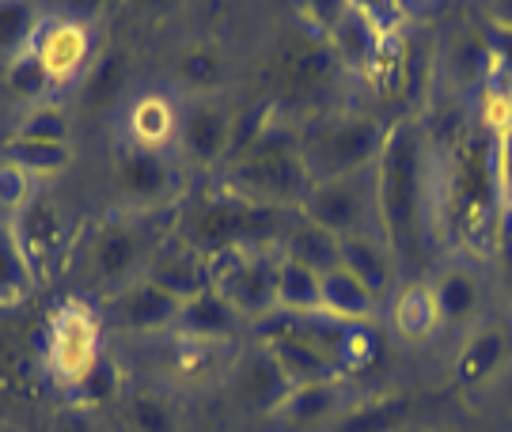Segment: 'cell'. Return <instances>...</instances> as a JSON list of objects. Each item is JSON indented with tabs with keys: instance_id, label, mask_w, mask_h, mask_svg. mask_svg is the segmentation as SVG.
I'll list each match as a JSON object with an SVG mask.
<instances>
[{
	"instance_id": "1",
	"label": "cell",
	"mask_w": 512,
	"mask_h": 432,
	"mask_svg": "<svg viewBox=\"0 0 512 432\" xmlns=\"http://www.w3.org/2000/svg\"><path fill=\"white\" fill-rule=\"evenodd\" d=\"M376 175V220L387 251L399 266H414L425 247L421 213H425V137L418 122H395L387 129Z\"/></svg>"
},
{
	"instance_id": "2",
	"label": "cell",
	"mask_w": 512,
	"mask_h": 432,
	"mask_svg": "<svg viewBox=\"0 0 512 432\" xmlns=\"http://www.w3.org/2000/svg\"><path fill=\"white\" fill-rule=\"evenodd\" d=\"M274 232H293L285 209L236 194L228 186L186 201L171 224V235L183 239L186 247H194L198 254H205L209 262L236 251H258L266 239H274Z\"/></svg>"
},
{
	"instance_id": "3",
	"label": "cell",
	"mask_w": 512,
	"mask_h": 432,
	"mask_svg": "<svg viewBox=\"0 0 512 432\" xmlns=\"http://www.w3.org/2000/svg\"><path fill=\"white\" fill-rule=\"evenodd\" d=\"M387 141V126L372 114H334L300 133V160L311 182L349 179L372 171Z\"/></svg>"
},
{
	"instance_id": "4",
	"label": "cell",
	"mask_w": 512,
	"mask_h": 432,
	"mask_svg": "<svg viewBox=\"0 0 512 432\" xmlns=\"http://www.w3.org/2000/svg\"><path fill=\"white\" fill-rule=\"evenodd\" d=\"M228 190L247 194L266 205H296L311 190V179L300 160V137L285 126H270L266 137L239 156L236 163H228Z\"/></svg>"
},
{
	"instance_id": "5",
	"label": "cell",
	"mask_w": 512,
	"mask_h": 432,
	"mask_svg": "<svg viewBox=\"0 0 512 432\" xmlns=\"http://www.w3.org/2000/svg\"><path fill=\"white\" fill-rule=\"evenodd\" d=\"M171 232H164L152 216L148 220H107L88 243L84 254V277L88 285L118 296L129 285H137L145 277L148 262L164 247Z\"/></svg>"
},
{
	"instance_id": "6",
	"label": "cell",
	"mask_w": 512,
	"mask_h": 432,
	"mask_svg": "<svg viewBox=\"0 0 512 432\" xmlns=\"http://www.w3.org/2000/svg\"><path fill=\"white\" fill-rule=\"evenodd\" d=\"M103 360V319L88 300L65 296L46 330V368L57 387L76 391L80 379Z\"/></svg>"
},
{
	"instance_id": "7",
	"label": "cell",
	"mask_w": 512,
	"mask_h": 432,
	"mask_svg": "<svg viewBox=\"0 0 512 432\" xmlns=\"http://www.w3.org/2000/svg\"><path fill=\"white\" fill-rule=\"evenodd\" d=\"M300 216L334 232L338 239L380 232V220H376V175L361 171V175H349V179L311 182V190L300 201Z\"/></svg>"
},
{
	"instance_id": "8",
	"label": "cell",
	"mask_w": 512,
	"mask_h": 432,
	"mask_svg": "<svg viewBox=\"0 0 512 432\" xmlns=\"http://www.w3.org/2000/svg\"><path fill=\"white\" fill-rule=\"evenodd\" d=\"M277 270L281 251H236L213 262V288L243 319L262 323L277 311Z\"/></svg>"
},
{
	"instance_id": "9",
	"label": "cell",
	"mask_w": 512,
	"mask_h": 432,
	"mask_svg": "<svg viewBox=\"0 0 512 432\" xmlns=\"http://www.w3.org/2000/svg\"><path fill=\"white\" fill-rule=\"evenodd\" d=\"M114 190L133 209L156 213L164 205H179V198H183V167L167 152L137 148V144L126 141L114 152Z\"/></svg>"
},
{
	"instance_id": "10",
	"label": "cell",
	"mask_w": 512,
	"mask_h": 432,
	"mask_svg": "<svg viewBox=\"0 0 512 432\" xmlns=\"http://www.w3.org/2000/svg\"><path fill=\"white\" fill-rule=\"evenodd\" d=\"M232 133H236V114L213 95L190 99L186 110H179V148H183L186 163H194V167L228 163Z\"/></svg>"
},
{
	"instance_id": "11",
	"label": "cell",
	"mask_w": 512,
	"mask_h": 432,
	"mask_svg": "<svg viewBox=\"0 0 512 432\" xmlns=\"http://www.w3.org/2000/svg\"><path fill=\"white\" fill-rule=\"evenodd\" d=\"M35 54L42 61V69L50 72V84L54 91L76 84L84 69H88V57H92V31L88 23L80 19H46L42 31L35 38Z\"/></svg>"
},
{
	"instance_id": "12",
	"label": "cell",
	"mask_w": 512,
	"mask_h": 432,
	"mask_svg": "<svg viewBox=\"0 0 512 432\" xmlns=\"http://www.w3.org/2000/svg\"><path fill=\"white\" fill-rule=\"evenodd\" d=\"M8 224H12V232H16L35 277H46L54 270L57 254L65 247V235H69V220L61 213V205L50 194H35L31 205L19 216H12Z\"/></svg>"
},
{
	"instance_id": "13",
	"label": "cell",
	"mask_w": 512,
	"mask_h": 432,
	"mask_svg": "<svg viewBox=\"0 0 512 432\" xmlns=\"http://www.w3.org/2000/svg\"><path fill=\"white\" fill-rule=\"evenodd\" d=\"M110 311H114V326L126 330V334H164V330H175L179 315H183V300H175L171 292L156 288L148 277H141L137 285H129L126 292H118L110 300Z\"/></svg>"
},
{
	"instance_id": "14",
	"label": "cell",
	"mask_w": 512,
	"mask_h": 432,
	"mask_svg": "<svg viewBox=\"0 0 512 432\" xmlns=\"http://www.w3.org/2000/svg\"><path fill=\"white\" fill-rule=\"evenodd\" d=\"M145 277L156 288H164V292H171L175 300L186 304V300L202 296L205 288L213 285V262L194 251V247H186L183 239L171 235L164 247L156 251V258L148 262Z\"/></svg>"
},
{
	"instance_id": "15",
	"label": "cell",
	"mask_w": 512,
	"mask_h": 432,
	"mask_svg": "<svg viewBox=\"0 0 512 432\" xmlns=\"http://www.w3.org/2000/svg\"><path fill=\"white\" fill-rule=\"evenodd\" d=\"M232 383H236L239 402H243L247 410H255V414H277L281 402L293 391V383L277 368L274 353H270L266 345H255L247 357H239Z\"/></svg>"
},
{
	"instance_id": "16",
	"label": "cell",
	"mask_w": 512,
	"mask_h": 432,
	"mask_svg": "<svg viewBox=\"0 0 512 432\" xmlns=\"http://www.w3.org/2000/svg\"><path fill=\"white\" fill-rule=\"evenodd\" d=\"M243 323H247V319L220 296L217 288L209 285L202 296H194V300L183 304V315H179V323H175V334L198 345H224L236 338Z\"/></svg>"
},
{
	"instance_id": "17",
	"label": "cell",
	"mask_w": 512,
	"mask_h": 432,
	"mask_svg": "<svg viewBox=\"0 0 512 432\" xmlns=\"http://www.w3.org/2000/svg\"><path fill=\"white\" fill-rule=\"evenodd\" d=\"M456 201L459 220L467 232H475L478 224L490 228V205H494V175H490V156L471 144L463 148L456 160Z\"/></svg>"
},
{
	"instance_id": "18",
	"label": "cell",
	"mask_w": 512,
	"mask_h": 432,
	"mask_svg": "<svg viewBox=\"0 0 512 432\" xmlns=\"http://www.w3.org/2000/svg\"><path fill=\"white\" fill-rule=\"evenodd\" d=\"M319 296H323V315H330V319L372 323V315H376V292L346 266H334L319 277Z\"/></svg>"
},
{
	"instance_id": "19",
	"label": "cell",
	"mask_w": 512,
	"mask_h": 432,
	"mask_svg": "<svg viewBox=\"0 0 512 432\" xmlns=\"http://www.w3.org/2000/svg\"><path fill=\"white\" fill-rule=\"evenodd\" d=\"M391 326L406 342H425V338L437 334L440 311L429 281H406V285L395 288V296H391Z\"/></svg>"
},
{
	"instance_id": "20",
	"label": "cell",
	"mask_w": 512,
	"mask_h": 432,
	"mask_svg": "<svg viewBox=\"0 0 512 432\" xmlns=\"http://www.w3.org/2000/svg\"><path fill=\"white\" fill-rule=\"evenodd\" d=\"M342 266L349 273H357L376 292V300L395 288V266L399 262H395V254L387 251L384 235L368 232V235H349V239H342Z\"/></svg>"
},
{
	"instance_id": "21",
	"label": "cell",
	"mask_w": 512,
	"mask_h": 432,
	"mask_svg": "<svg viewBox=\"0 0 512 432\" xmlns=\"http://www.w3.org/2000/svg\"><path fill=\"white\" fill-rule=\"evenodd\" d=\"M129 144L137 148H152V152H164L167 144L179 137V110L167 95H141L126 118Z\"/></svg>"
},
{
	"instance_id": "22",
	"label": "cell",
	"mask_w": 512,
	"mask_h": 432,
	"mask_svg": "<svg viewBox=\"0 0 512 432\" xmlns=\"http://www.w3.org/2000/svg\"><path fill=\"white\" fill-rule=\"evenodd\" d=\"M429 285H433V296H437L440 323H475L478 304H482V288H478V277L467 266H444L437 273V281H429Z\"/></svg>"
},
{
	"instance_id": "23",
	"label": "cell",
	"mask_w": 512,
	"mask_h": 432,
	"mask_svg": "<svg viewBox=\"0 0 512 432\" xmlns=\"http://www.w3.org/2000/svg\"><path fill=\"white\" fill-rule=\"evenodd\" d=\"M281 254H289L300 266H308V270H315L323 277V273H330L334 266H342V239L300 216L293 224V232L285 235V251Z\"/></svg>"
},
{
	"instance_id": "24",
	"label": "cell",
	"mask_w": 512,
	"mask_h": 432,
	"mask_svg": "<svg viewBox=\"0 0 512 432\" xmlns=\"http://www.w3.org/2000/svg\"><path fill=\"white\" fill-rule=\"evenodd\" d=\"M277 311L281 315H323L319 273L300 266L289 254H281V270H277Z\"/></svg>"
},
{
	"instance_id": "25",
	"label": "cell",
	"mask_w": 512,
	"mask_h": 432,
	"mask_svg": "<svg viewBox=\"0 0 512 432\" xmlns=\"http://www.w3.org/2000/svg\"><path fill=\"white\" fill-rule=\"evenodd\" d=\"M38 277L27 262V254L19 247L16 232L8 220H0V307L23 304L35 292Z\"/></svg>"
},
{
	"instance_id": "26",
	"label": "cell",
	"mask_w": 512,
	"mask_h": 432,
	"mask_svg": "<svg viewBox=\"0 0 512 432\" xmlns=\"http://www.w3.org/2000/svg\"><path fill=\"white\" fill-rule=\"evenodd\" d=\"M4 160L16 163L19 171H27L31 179H57V175L69 171L73 148H69V144L16 141V137H8V144H4Z\"/></svg>"
},
{
	"instance_id": "27",
	"label": "cell",
	"mask_w": 512,
	"mask_h": 432,
	"mask_svg": "<svg viewBox=\"0 0 512 432\" xmlns=\"http://www.w3.org/2000/svg\"><path fill=\"white\" fill-rule=\"evenodd\" d=\"M122 425L126 432H183L175 406L160 391H133L122 398Z\"/></svg>"
},
{
	"instance_id": "28",
	"label": "cell",
	"mask_w": 512,
	"mask_h": 432,
	"mask_svg": "<svg viewBox=\"0 0 512 432\" xmlns=\"http://www.w3.org/2000/svg\"><path fill=\"white\" fill-rule=\"evenodd\" d=\"M42 23L46 19H42L35 4H27V0H0V57L12 61L27 46H35Z\"/></svg>"
},
{
	"instance_id": "29",
	"label": "cell",
	"mask_w": 512,
	"mask_h": 432,
	"mask_svg": "<svg viewBox=\"0 0 512 432\" xmlns=\"http://www.w3.org/2000/svg\"><path fill=\"white\" fill-rule=\"evenodd\" d=\"M505 353H509V345H505V334H501L497 326L478 330L475 342L467 345L463 357H459V368H456L459 379H463V383H486V379L505 364Z\"/></svg>"
},
{
	"instance_id": "30",
	"label": "cell",
	"mask_w": 512,
	"mask_h": 432,
	"mask_svg": "<svg viewBox=\"0 0 512 432\" xmlns=\"http://www.w3.org/2000/svg\"><path fill=\"white\" fill-rule=\"evenodd\" d=\"M338 387L342 383H308V387H293L289 398L281 402L277 417H285L289 425H315L327 414L338 410Z\"/></svg>"
},
{
	"instance_id": "31",
	"label": "cell",
	"mask_w": 512,
	"mask_h": 432,
	"mask_svg": "<svg viewBox=\"0 0 512 432\" xmlns=\"http://www.w3.org/2000/svg\"><path fill=\"white\" fill-rule=\"evenodd\" d=\"M4 88L16 95L19 103H42L54 84H50V72L42 69L35 46H27L23 54H16L8 65H4Z\"/></svg>"
},
{
	"instance_id": "32",
	"label": "cell",
	"mask_w": 512,
	"mask_h": 432,
	"mask_svg": "<svg viewBox=\"0 0 512 432\" xmlns=\"http://www.w3.org/2000/svg\"><path fill=\"white\" fill-rule=\"evenodd\" d=\"M126 88V61L118 54L99 57L88 76H84V107L92 110H110L118 103V95Z\"/></svg>"
},
{
	"instance_id": "33",
	"label": "cell",
	"mask_w": 512,
	"mask_h": 432,
	"mask_svg": "<svg viewBox=\"0 0 512 432\" xmlns=\"http://www.w3.org/2000/svg\"><path fill=\"white\" fill-rule=\"evenodd\" d=\"M175 72H179V80L186 84V91H194V99L209 95V91L217 88V80H220L217 46H205V42H198V46H186L183 54H179V65H175Z\"/></svg>"
},
{
	"instance_id": "34",
	"label": "cell",
	"mask_w": 512,
	"mask_h": 432,
	"mask_svg": "<svg viewBox=\"0 0 512 432\" xmlns=\"http://www.w3.org/2000/svg\"><path fill=\"white\" fill-rule=\"evenodd\" d=\"M69 395H73V402L80 406V410L107 406V402H114V398L122 395V368L114 364V357H107V353H103V360L95 364L88 376L80 379V387H76V391H69Z\"/></svg>"
},
{
	"instance_id": "35",
	"label": "cell",
	"mask_w": 512,
	"mask_h": 432,
	"mask_svg": "<svg viewBox=\"0 0 512 432\" xmlns=\"http://www.w3.org/2000/svg\"><path fill=\"white\" fill-rule=\"evenodd\" d=\"M16 141H50V144H69V114L61 107H50V103H42L35 107L19 129L12 133Z\"/></svg>"
},
{
	"instance_id": "36",
	"label": "cell",
	"mask_w": 512,
	"mask_h": 432,
	"mask_svg": "<svg viewBox=\"0 0 512 432\" xmlns=\"http://www.w3.org/2000/svg\"><path fill=\"white\" fill-rule=\"evenodd\" d=\"M31 198H35V179L19 171L16 163L0 160V213L12 220L31 205Z\"/></svg>"
},
{
	"instance_id": "37",
	"label": "cell",
	"mask_w": 512,
	"mask_h": 432,
	"mask_svg": "<svg viewBox=\"0 0 512 432\" xmlns=\"http://www.w3.org/2000/svg\"><path fill=\"white\" fill-rule=\"evenodd\" d=\"M54 432H92V417H88V410H80V406H76V410L57 417Z\"/></svg>"
},
{
	"instance_id": "38",
	"label": "cell",
	"mask_w": 512,
	"mask_h": 432,
	"mask_svg": "<svg viewBox=\"0 0 512 432\" xmlns=\"http://www.w3.org/2000/svg\"><path fill=\"white\" fill-rule=\"evenodd\" d=\"M494 16H497V27H505V31H512V4H497Z\"/></svg>"
},
{
	"instance_id": "39",
	"label": "cell",
	"mask_w": 512,
	"mask_h": 432,
	"mask_svg": "<svg viewBox=\"0 0 512 432\" xmlns=\"http://www.w3.org/2000/svg\"><path fill=\"white\" fill-rule=\"evenodd\" d=\"M505 277H509V288H512V239L505 235Z\"/></svg>"
}]
</instances>
